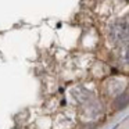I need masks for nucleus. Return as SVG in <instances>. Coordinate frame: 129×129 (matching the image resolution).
I'll list each match as a JSON object with an SVG mask.
<instances>
[{
	"instance_id": "obj_2",
	"label": "nucleus",
	"mask_w": 129,
	"mask_h": 129,
	"mask_svg": "<svg viewBox=\"0 0 129 129\" xmlns=\"http://www.w3.org/2000/svg\"><path fill=\"white\" fill-rule=\"evenodd\" d=\"M74 96L79 103H85V101H89L92 99V93L89 90H86L85 87H76L74 89Z\"/></svg>"
},
{
	"instance_id": "obj_3",
	"label": "nucleus",
	"mask_w": 129,
	"mask_h": 129,
	"mask_svg": "<svg viewBox=\"0 0 129 129\" xmlns=\"http://www.w3.org/2000/svg\"><path fill=\"white\" fill-rule=\"evenodd\" d=\"M115 107H117V110H123L128 107V93L123 92V93H119V94L117 96V99H115L114 101Z\"/></svg>"
},
{
	"instance_id": "obj_1",
	"label": "nucleus",
	"mask_w": 129,
	"mask_h": 129,
	"mask_svg": "<svg viewBox=\"0 0 129 129\" xmlns=\"http://www.w3.org/2000/svg\"><path fill=\"white\" fill-rule=\"evenodd\" d=\"M110 39L114 45L126 47L128 46V21L126 18L123 20H117L110 26Z\"/></svg>"
}]
</instances>
